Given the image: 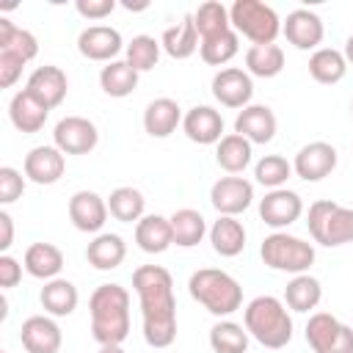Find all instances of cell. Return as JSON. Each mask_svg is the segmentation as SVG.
<instances>
[{"mask_svg": "<svg viewBox=\"0 0 353 353\" xmlns=\"http://www.w3.org/2000/svg\"><path fill=\"white\" fill-rule=\"evenodd\" d=\"M132 290L141 301L143 339L149 347H171L176 339L174 279L163 265H141L132 273Z\"/></svg>", "mask_w": 353, "mask_h": 353, "instance_id": "1", "label": "cell"}, {"mask_svg": "<svg viewBox=\"0 0 353 353\" xmlns=\"http://www.w3.org/2000/svg\"><path fill=\"white\" fill-rule=\"evenodd\" d=\"M88 314L99 345H121L130 336V292L121 284H99L88 298Z\"/></svg>", "mask_w": 353, "mask_h": 353, "instance_id": "2", "label": "cell"}, {"mask_svg": "<svg viewBox=\"0 0 353 353\" xmlns=\"http://www.w3.org/2000/svg\"><path fill=\"white\" fill-rule=\"evenodd\" d=\"M243 325L268 350H281L292 339V317L287 303L276 295H256L248 301L243 309Z\"/></svg>", "mask_w": 353, "mask_h": 353, "instance_id": "3", "label": "cell"}, {"mask_svg": "<svg viewBox=\"0 0 353 353\" xmlns=\"http://www.w3.org/2000/svg\"><path fill=\"white\" fill-rule=\"evenodd\" d=\"M188 292L196 303H201L215 317H229L243 306V287L240 281L218 268H201L190 273Z\"/></svg>", "mask_w": 353, "mask_h": 353, "instance_id": "4", "label": "cell"}, {"mask_svg": "<svg viewBox=\"0 0 353 353\" xmlns=\"http://www.w3.org/2000/svg\"><path fill=\"white\" fill-rule=\"evenodd\" d=\"M306 226L314 243L336 248L345 243H353V210L342 207L331 199H320L309 204Z\"/></svg>", "mask_w": 353, "mask_h": 353, "instance_id": "5", "label": "cell"}, {"mask_svg": "<svg viewBox=\"0 0 353 353\" xmlns=\"http://www.w3.org/2000/svg\"><path fill=\"white\" fill-rule=\"evenodd\" d=\"M259 256L270 270L301 276V273H309V268L314 265V245L295 234L273 232L262 240Z\"/></svg>", "mask_w": 353, "mask_h": 353, "instance_id": "6", "label": "cell"}, {"mask_svg": "<svg viewBox=\"0 0 353 353\" xmlns=\"http://www.w3.org/2000/svg\"><path fill=\"white\" fill-rule=\"evenodd\" d=\"M229 19L232 30L251 44H276V36L281 33L279 14L262 0H234L229 6Z\"/></svg>", "mask_w": 353, "mask_h": 353, "instance_id": "7", "label": "cell"}, {"mask_svg": "<svg viewBox=\"0 0 353 353\" xmlns=\"http://www.w3.org/2000/svg\"><path fill=\"white\" fill-rule=\"evenodd\" d=\"M306 342L314 353H353V328L328 312H314L306 323Z\"/></svg>", "mask_w": 353, "mask_h": 353, "instance_id": "8", "label": "cell"}, {"mask_svg": "<svg viewBox=\"0 0 353 353\" xmlns=\"http://www.w3.org/2000/svg\"><path fill=\"white\" fill-rule=\"evenodd\" d=\"M99 143L97 124L85 116H63L52 130V146L63 154H88Z\"/></svg>", "mask_w": 353, "mask_h": 353, "instance_id": "9", "label": "cell"}, {"mask_svg": "<svg viewBox=\"0 0 353 353\" xmlns=\"http://www.w3.org/2000/svg\"><path fill=\"white\" fill-rule=\"evenodd\" d=\"M303 215V201L295 190L290 188H276V190H268L265 199L259 201V218L276 229V232H284L287 226H292L298 218Z\"/></svg>", "mask_w": 353, "mask_h": 353, "instance_id": "10", "label": "cell"}, {"mask_svg": "<svg viewBox=\"0 0 353 353\" xmlns=\"http://www.w3.org/2000/svg\"><path fill=\"white\" fill-rule=\"evenodd\" d=\"M212 97L223 105V108H248L251 97H254V80L245 69L237 66H226L221 72H215L212 77Z\"/></svg>", "mask_w": 353, "mask_h": 353, "instance_id": "11", "label": "cell"}, {"mask_svg": "<svg viewBox=\"0 0 353 353\" xmlns=\"http://www.w3.org/2000/svg\"><path fill=\"white\" fill-rule=\"evenodd\" d=\"M336 160H339V154L328 141H312L298 149V154L292 160V171L303 182H320L336 168Z\"/></svg>", "mask_w": 353, "mask_h": 353, "instance_id": "12", "label": "cell"}, {"mask_svg": "<svg viewBox=\"0 0 353 353\" xmlns=\"http://www.w3.org/2000/svg\"><path fill=\"white\" fill-rule=\"evenodd\" d=\"M210 201L218 210V215H232L237 218L245 212L254 201V185L245 176H221L210 188Z\"/></svg>", "mask_w": 353, "mask_h": 353, "instance_id": "13", "label": "cell"}, {"mask_svg": "<svg viewBox=\"0 0 353 353\" xmlns=\"http://www.w3.org/2000/svg\"><path fill=\"white\" fill-rule=\"evenodd\" d=\"M108 199H102L99 193L94 190H77L72 199H69V221L77 232H85V234H99L102 226L108 223Z\"/></svg>", "mask_w": 353, "mask_h": 353, "instance_id": "14", "label": "cell"}, {"mask_svg": "<svg viewBox=\"0 0 353 353\" xmlns=\"http://www.w3.org/2000/svg\"><path fill=\"white\" fill-rule=\"evenodd\" d=\"M281 33L295 50H320V41L325 36L323 19L309 8H295L281 22Z\"/></svg>", "mask_w": 353, "mask_h": 353, "instance_id": "15", "label": "cell"}, {"mask_svg": "<svg viewBox=\"0 0 353 353\" xmlns=\"http://www.w3.org/2000/svg\"><path fill=\"white\" fill-rule=\"evenodd\" d=\"M19 342L28 353H58L63 334L50 314H30L19 328Z\"/></svg>", "mask_w": 353, "mask_h": 353, "instance_id": "16", "label": "cell"}, {"mask_svg": "<svg viewBox=\"0 0 353 353\" xmlns=\"http://www.w3.org/2000/svg\"><path fill=\"white\" fill-rule=\"evenodd\" d=\"M22 171L33 185H55L66 171V157L58 146H33L25 154Z\"/></svg>", "mask_w": 353, "mask_h": 353, "instance_id": "17", "label": "cell"}, {"mask_svg": "<svg viewBox=\"0 0 353 353\" xmlns=\"http://www.w3.org/2000/svg\"><path fill=\"white\" fill-rule=\"evenodd\" d=\"M124 41H121V33L110 25H91L85 30H80L77 36V50L83 58L88 61H116V55L121 52Z\"/></svg>", "mask_w": 353, "mask_h": 353, "instance_id": "18", "label": "cell"}, {"mask_svg": "<svg viewBox=\"0 0 353 353\" xmlns=\"http://www.w3.org/2000/svg\"><path fill=\"white\" fill-rule=\"evenodd\" d=\"M25 88H28V91L41 102V105H47V108L52 110V108H58V105L66 99L69 77H66V72H63L61 66L44 63V66H39V69H33V72H30V77H28Z\"/></svg>", "mask_w": 353, "mask_h": 353, "instance_id": "19", "label": "cell"}, {"mask_svg": "<svg viewBox=\"0 0 353 353\" xmlns=\"http://www.w3.org/2000/svg\"><path fill=\"white\" fill-rule=\"evenodd\" d=\"M182 132L199 146L218 143L223 138V116L210 105H196L182 116Z\"/></svg>", "mask_w": 353, "mask_h": 353, "instance_id": "20", "label": "cell"}, {"mask_svg": "<svg viewBox=\"0 0 353 353\" xmlns=\"http://www.w3.org/2000/svg\"><path fill=\"white\" fill-rule=\"evenodd\" d=\"M234 132L251 143H270L276 135V113L268 105H248L237 113Z\"/></svg>", "mask_w": 353, "mask_h": 353, "instance_id": "21", "label": "cell"}, {"mask_svg": "<svg viewBox=\"0 0 353 353\" xmlns=\"http://www.w3.org/2000/svg\"><path fill=\"white\" fill-rule=\"evenodd\" d=\"M47 116H50V108L41 105L28 88L17 91V94L11 97V102H8V119H11V124H14L19 132H25V135L39 132V130L44 127Z\"/></svg>", "mask_w": 353, "mask_h": 353, "instance_id": "22", "label": "cell"}, {"mask_svg": "<svg viewBox=\"0 0 353 353\" xmlns=\"http://www.w3.org/2000/svg\"><path fill=\"white\" fill-rule=\"evenodd\" d=\"M182 124V108L171 97H157L143 110V130L152 138H168Z\"/></svg>", "mask_w": 353, "mask_h": 353, "instance_id": "23", "label": "cell"}, {"mask_svg": "<svg viewBox=\"0 0 353 353\" xmlns=\"http://www.w3.org/2000/svg\"><path fill=\"white\" fill-rule=\"evenodd\" d=\"M135 243L143 254H163L168 245H174L171 218L165 215H143L135 223Z\"/></svg>", "mask_w": 353, "mask_h": 353, "instance_id": "24", "label": "cell"}, {"mask_svg": "<svg viewBox=\"0 0 353 353\" xmlns=\"http://www.w3.org/2000/svg\"><path fill=\"white\" fill-rule=\"evenodd\" d=\"M245 240H248V234H245L243 221H237V218H232V215H218V221L210 226L212 251L221 254V256H226V259L243 254Z\"/></svg>", "mask_w": 353, "mask_h": 353, "instance_id": "25", "label": "cell"}, {"mask_svg": "<svg viewBox=\"0 0 353 353\" xmlns=\"http://www.w3.org/2000/svg\"><path fill=\"white\" fill-rule=\"evenodd\" d=\"M124 256H127V243L121 234L113 232H99L85 248V259L97 270H116L124 262Z\"/></svg>", "mask_w": 353, "mask_h": 353, "instance_id": "26", "label": "cell"}, {"mask_svg": "<svg viewBox=\"0 0 353 353\" xmlns=\"http://www.w3.org/2000/svg\"><path fill=\"white\" fill-rule=\"evenodd\" d=\"M22 265L33 279L52 281L63 270V251L52 243H33V245H28Z\"/></svg>", "mask_w": 353, "mask_h": 353, "instance_id": "27", "label": "cell"}, {"mask_svg": "<svg viewBox=\"0 0 353 353\" xmlns=\"http://www.w3.org/2000/svg\"><path fill=\"white\" fill-rule=\"evenodd\" d=\"M39 301H41V306H44V312L50 317H69L77 309L80 292H77V287L69 279L58 276L52 281H44V287L39 292Z\"/></svg>", "mask_w": 353, "mask_h": 353, "instance_id": "28", "label": "cell"}, {"mask_svg": "<svg viewBox=\"0 0 353 353\" xmlns=\"http://www.w3.org/2000/svg\"><path fill=\"white\" fill-rule=\"evenodd\" d=\"M160 44H163V52L176 58V61L190 58L201 44V39L196 33V25H193V14H188V17H182V22L165 28L163 36H160Z\"/></svg>", "mask_w": 353, "mask_h": 353, "instance_id": "29", "label": "cell"}, {"mask_svg": "<svg viewBox=\"0 0 353 353\" xmlns=\"http://www.w3.org/2000/svg\"><path fill=\"white\" fill-rule=\"evenodd\" d=\"M251 154H254V143L245 141L243 135L237 132H229L223 135L218 143H215V163L226 171V174H243L248 165H251Z\"/></svg>", "mask_w": 353, "mask_h": 353, "instance_id": "30", "label": "cell"}, {"mask_svg": "<svg viewBox=\"0 0 353 353\" xmlns=\"http://www.w3.org/2000/svg\"><path fill=\"white\" fill-rule=\"evenodd\" d=\"M284 69V50L279 44H251L245 50V72L251 77H276Z\"/></svg>", "mask_w": 353, "mask_h": 353, "instance_id": "31", "label": "cell"}, {"mask_svg": "<svg viewBox=\"0 0 353 353\" xmlns=\"http://www.w3.org/2000/svg\"><path fill=\"white\" fill-rule=\"evenodd\" d=\"M171 232H174V245L179 248H193L204 240V234L210 232L207 229V221L199 210H190V207H182L171 215Z\"/></svg>", "mask_w": 353, "mask_h": 353, "instance_id": "32", "label": "cell"}, {"mask_svg": "<svg viewBox=\"0 0 353 353\" xmlns=\"http://www.w3.org/2000/svg\"><path fill=\"white\" fill-rule=\"evenodd\" d=\"M320 301H323V284L314 276L301 273V276L290 279V284L284 290L287 309H292V312H312V309H317Z\"/></svg>", "mask_w": 353, "mask_h": 353, "instance_id": "33", "label": "cell"}, {"mask_svg": "<svg viewBox=\"0 0 353 353\" xmlns=\"http://www.w3.org/2000/svg\"><path fill=\"white\" fill-rule=\"evenodd\" d=\"M99 85H102V91L108 97L124 99L138 88V72L127 61H110L99 72Z\"/></svg>", "mask_w": 353, "mask_h": 353, "instance_id": "34", "label": "cell"}, {"mask_svg": "<svg viewBox=\"0 0 353 353\" xmlns=\"http://www.w3.org/2000/svg\"><path fill=\"white\" fill-rule=\"evenodd\" d=\"M345 72H347V61H345V55H342L339 50H334V47H320V50H314L312 58H309V74H312L317 83H323V85L339 83V80L345 77Z\"/></svg>", "mask_w": 353, "mask_h": 353, "instance_id": "35", "label": "cell"}, {"mask_svg": "<svg viewBox=\"0 0 353 353\" xmlns=\"http://www.w3.org/2000/svg\"><path fill=\"white\" fill-rule=\"evenodd\" d=\"M108 210L116 221L121 223H138L143 218V210H146V199L138 188L132 185H121L116 188L110 196H108Z\"/></svg>", "mask_w": 353, "mask_h": 353, "instance_id": "36", "label": "cell"}, {"mask_svg": "<svg viewBox=\"0 0 353 353\" xmlns=\"http://www.w3.org/2000/svg\"><path fill=\"white\" fill-rule=\"evenodd\" d=\"M0 50L3 52H14L19 55L25 63H30L36 55H39V41L30 30L14 25L11 19L0 17Z\"/></svg>", "mask_w": 353, "mask_h": 353, "instance_id": "37", "label": "cell"}, {"mask_svg": "<svg viewBox=\"0 0 353 353\" xmlns=\"http://www.w3.org/2000/svg\"><path fill=\"white\" fill-rule=\"evenodd\" d=\"M193 25L199 39H212L218 33L232 30V19H229V8L218 0H207L193 11Z\"/></svg>", "mask_w": 353, "mask_h": 353, "instance_id": "38", "label": "cell"}, {"mask_svg": "<svg viewBox=\"0 0 353 353\" xmlns=\"http://www.w3.org/2000/svg\"><path fill=\"white\" fill-rule=\"evenodd\" d=\"M248 331L234 320H218L210 328V347L212 353H245L248 350Z\"/></svg>", "mask_w": 353, "mask_h": 353, "instance_id": "39", "label": "cell"}, {"mask_svg": "<svg viewBox=\"0 0 353 353\" xmlns=\"http://www.w3.org/2000/svg\"><path fill=\"white\" fill-rule=\"evenodd\" d=\"M240 52V36L234 30H226V33H218L212 39H201L199 44V55L204 63L210 66H223L229 63L234 55Z\"/></svg>", "mask_w": 353, "mask_h": 353, "instance_id": "40", "label": "cell"}, {"mask_svg": "<svg viewBox=\"0 0 353 353\" xmlns=\"http://www.w3.org/2000/svg\"><path fill=\"white\" fill-rule=\"evenodd\" d=\"M127 63L141 74V72H149V69H154L157 66V61H160V52H163V44L154 39V36H146V33H141V36H135L130 44H127Z\"/></svg>", "mask_w": 353, "mask_h": 353, "instance_id": "41", "label": "cell"}, {"mask_svg": "<svg viewBox=\"0 0 353 353\" xmlns=\"http://www.w3.org/2000/svg\"><path fill=\"white\" fill-rule=\"evenodd\" d=\"M254 176L259 185H265L268 190L284 188V182L292 176V163L281 154H265L256 165H254Z\"/></svg>", "mask_w": 353, "mask_h": 353, "instance_id": "42", "label": "cell"}, {"mask_svg": "<svg viewBox=\"0 0 353 353\" xmlns=\"http://www.w3.org/2000/svg\"><path fill=\"white\" fill-rule=\"evenodd\" d=\"M25 171H17L11 165H3L0 168V204H14L22 193H25Z\"/></svg>", "mask_w": 353, "mask_h": 353, "instance_id": "43", "label": "cell"}, {"mask_svg": "<svg viewBox=\"0 0 353 353\" xmlns=\"http://www.w3.org/2000/svg\"><path fill=\"white\" fill-rule=\"evenodd\" d=\"M22 69H25V61L19 55L0 50V88H11L22 77Z\"/></svg>", "mask_w": 353, "mask_h": 353, "instance_id": "44", "label": "cell"}, {"mask_svg": "<svg viewBox=\"0 0 353 353\" xmlns=\"http://www.w3.org/2000/svg\"><path fill=\"white\" fill-rule=\"evenodd\" d=\"M113 8H116V0H77L74 3V11L83 19H105L113 14Z\"/></svg>", "mask_w": 353, "mask_h": 353, "instance_id": "45", "label": "cell"}, {"mask_svg": "<svg viewBox=\"0 0 353 353\" xmlns=\"http://www.w3.org/2000/svg\"><path fill=\"white\" fill-rule=\"evenodd\" d=\"M22 268H25V265H19L11 254H0V287H3V290L17 287L19 279H22Z\"/></svg>", "mask_w": 353, "mask_h": 353, "instance_id": "46", "label": "cell"}, {"mask_svg": "<svg viewBox=\"0 0 353 353\" xmlns=\"http://www.w3.org/2000/svg\"><path fill=\"white\" fill-rule=\"evenodd\" d=\"M11 243H14V221L6 210H0V251L6 254L11 248Z\"/></svg>", "mask_w": 353, "mask_h": 353, "instance_id": "47", "label": "cell"}, {"mask_svg": "<svg viewBox=\"0 0 353 353\" xmlns=\"http://www.w3.org/2000/svg\"><path fill=\"white\" fill-rule=\"evenodd\" d=\"M342 55H345L347 63H353V33L345 39V50H342Z\"/></svg>", "mask_w": 353, "mask_h": 353, "instance_id": "48", "label": "cell"}, {"mask_svg": "<svg viewBox=\"0 0 353 353\" xmlns=\"http://www.w3.org/2000/svg\"><path fill=\"white\" fill-rule=\"evenodd\" d=\"M97 353H127L121 345H99V350Z\"/></svg>", "mask_w": 353, "mask_h": 353, "instance_id": "49", "label": "cell"}, {"mask_svg": "<svg viewBox=\"0 0 353 353\" xmlns=\"http://www.w3.org/2000/svg\"><path fill=\"white\" fill-rule=\"evenodd\" d=\"M124 8L127 11H143V8H149V3H124Z\"/></svg>", "mask_w": 353, "mask_h": 353, "instance_id": "50", "label": "cell"}, {"mask_svg": "<svg viewBox=\"0 0 353 353\" xmlns=\"http://www.w3.org/2000/svg\"><path fill=\"white\" fill-rule=\"evenodd\" d=\"M350 113H353V102H350Z\"/></svg>", "mask_w": 353, "mask_h": 353, "instance_id": "51", "label": "cell"}, {"mask_svg": "<svg viewBox=\"0 0 353 353\" xmlns=\"http://www.w3.org/2000/svg\"><path fill=\"white\" fill-rule=\"evenodd\" d=\"M3 353H8V350H3Z\"/></svg>", "mask_w": 353, "mask_h": 353, "instance_id": "52", "label": "cell"}]
</instances>
